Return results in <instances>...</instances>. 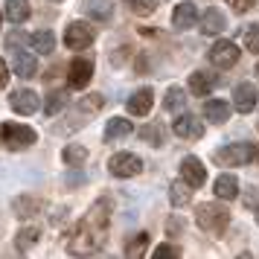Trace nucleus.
Wrapping results in <instances>:
<instances>
[{
    "label": "nucleus",
    "instance_id": "obj_1",
    "mask_svg": "<svg viewBox=\"0 0 259 259\" xmlns=\"http://www.w3.org/2000/svg\"><path fill=\"white\" fill-rule=\"evenodd\" d=\"M108 224H111V204L102 198V201H96L94 207H91V212L79 222V227H76V233H73V239H70V245H67L70 253L88 256V253L102 250L105 236H108Z\"/></svg>",
    "mask_w": 259,
    "mask_h": 259
},
{
    "label": "nucleus",
    "instance_id": "obj_2",
    "mask_svg": "<svg viewBox=\"0 0 259 259\" xmlns=\"http://www.w3.org/2000/svg\"><path fill=\"white\" fill-rule=\"evenodd\" d=\"M195 222H198L201 230L219 236V233L227 230V224H230V212L224 210L222 204H198V210H195Z\"/></svg>",
    "mask_w": 259,
    "mask_h": 259
},
{
    "label": "nucleus",
    "instance_id": "obj_3",
    "mask_svg": "<svg viewBox=\"0 0 259 259\" xmlns=\"http://www.w3.org/2000/svg\"><path fill=\"white\" fill-rule=\"evenodd\" d=\"M0 140L9 149H26V146H35L38 134L29 125H21V122H3L0 125Z\"/></svg>",
    "mask_w": 259,
    "mask_h": 259
},
{
    "label": "nucleus",
    "instance_id": "obj_4",
    "mask_svg": "<svg viewBox=\"0 0 259 259\" xmlns=\"http://www.w3.org/2000/svg\"><path fill=\"white\" fill-rule=\"evenodd\" d=\"M215 157L227 166H245V163H256L259 160V149L253 143H233V146H224Z\"/></svg>",
    "mask_w": 259,
    "mask_h": 259
},
{
    "label": "nucleus",
    "instance_id": "obj_5",
    "mask_svg": "<svg viewBox=\"0 0 259 259\" xmlns=\"http://www.w3.org/2000/svg\"><path fill=\"white\" fill-rule=\"evenodd\" d=\"M94 26L91 24H84V21H73L67 29H64V44L70 50H88L91 44H94Z\"/></svg>",
    "mask_w": 259,
    "mask_h": 259
},
{
    "label": "nucleus",
    "instance_id": "obj_6",
    "mask_svg": "<svg viewBox=\"0 0 259 259\" xmlns=\"http://www.w3.org/2000/svg\"><path fill=\"white\" fill-rule=\"evenodd\" d=\"M108 169H111V175H117V178H134V175H140L143 160L131 152H119L108 160Z\"/></svg>",
    "mask_w": 259,
    "mask_h": 259
},
{
    "label": "nucleus",
    "instance_id": "obj_7",
    "mask_svg": "<svg viewBox=\"0 0 259 259\" xmlns=\"http://www.w3.org/2000/svg\"><path fill=\"white\" fill-rule=\"evenodd\" d=\"M91 79H94V61L73 59L70 67H67V84H70L73 91H82V88H88Z\"/></svg>",
    "mask_w": 259,
    "mask_h": 259
},
{
    "label": "nucleus",
    "instance_id": "obj_8",
    "mask_svg": "<svg viewBox=\"0 0 259 259\" xmlns=\"http://www.w3.org/2000/svg\"><path fill=\"white\" fill-rule=\"evenodd\" d=\"M259 102V94H256V84L250 82H242L233 88V108L239 114H250Z\"/></svg>",
    "mask_w": 259,
    "mask_h": 259
},
{
    "label": "nucleus",
    "instance_id": "obj_9",
    "mask_svg": "<svg viewBox=\"0 0 259 259\" xmlns=\"http://www.w3.org/2000/svg\"><path fill=\"white\" fill-rule=\"evenodd\" d=\"M9 105H12L15 114H24V117H29V114H35L38 108H41V99H38L35 91L24 88V91H15V94L9 96Z\"/></svg>",
    "mask_w": 259,
    "mask_h": 259
},
{
    "label": "nucleus",
    "instance_id": "obj_10",
    "mask_svg": "<svg viewBox=\"0 0 259 259\" xmlns=\"http://www.w3.org/2000/svg\"><path fill=\"white\" fill-rule=\"evenodd\" d=\"M172 131H175L181 140H201L204 137V122H198L192 114H178Z\"/></svg>",
    "mask_w": 259,
    "mask_h": 259
},
{
    "label": "nucleus",
    "instance_id": "obj_11",
    "mask_svg": "<svg viewBox=\"0 0 259 259\" xmlns=\"http://www.w3.org/2000/svg\"><path fill=\"white\" fill-rule=\"evenodd\" d=\"M210 61L215 67H233L236 61H239V47H236L233 41H215L210 50Z\"/></svg>",
    "mask_w": 259,
    "mask_h": 259
},
{
    "label": "nucleus",
    "instance_id": "obj_12",
    "mask_svg": "<svg viewBox=\"0 0 259 259\" xmlns=\"http://www.w3.org/2000/svg\"><path fill=\"white\" fill-rule=\"evenodd\" d=\"M152 105H154L152 88H140V91H134V94L128 96V102H125L128 114H134V117H146V114L152 111Z\"/></svg>",
    "mask_w": 259,
    "mask_h": 259
},
{
    "label": "nucleus",
    "instance_id": "obj_13",
    "mask_svg": "<svg viewBox=\"0 0 259 259\" xmlns=\"http://www.w3.org/2000/svg\"><path fill=\"white\" fill-rule=\"evenodd\" d=\"M181 175L187 181L189 187H204V181H207V169L201 163L198 157H184V163H181Z\"/></svg>",
    "mask_w": 259,
    "mask_h": 259
},
{
    "label": "nucleus",
    "instance_id": "obj_14",
    "mask_svg": "<svg viewBox=\"0 0 259 259\" xmlns=\"http://www.w3.org/2000/svg\"><path fill=\"white\" fill-rule=\"evenodd\" d=\"M12 70L18 73V76L29 79V76L38 73V59L32 56V53H26V50H15L12 53Z\"/></svg>",
    "mask_w": 259,
    "mask_h": 259
},
{
    "label": "nucleus",
    "instance_id": "obj_15",
    "mask_svg": "<svg viewBox=\"0 0 259 259\" xmlns=\"http://www.w3.org/2000/svg\"><path fill=\"white\" fill-rule=\"evenodd\" d=\"M195 21H198L195 3H181V6H175V15H172L175 29H189V26H195Z\"/></svg>",
    "mask_w": 259,
    "mask_h": 259
},
{
    "label": "nucleus",
    "instance_id": "obj_16",
    "mask_svg": "<svg viewBox=\"0 0 259 259\" xmlns=\"http://www.w3.org/2000/svg\"><path fill=\"white\" fill-rule=\"evenodd\" d=\"M82 9L94 21H111V15H114V3L111 0H82Z\"/></svg>",
    "mask_w": 259,
    "mask_h": 259
},
{
    "label": "nucleus",
    "instance_id": "obj_17",
    "mask_svg": "<svg viewBox=\"0 0 259 259\" xmlns=\"http://www.w3.org/2000/svg\"><path fill=\"white\" fill-rule=\"evenodd\" d=\"M212 88H215V79H212L210 73L195 70L192 76H189V91H192L195 96H210Z\"/></svg>",
    "mask_w": 259,
    "mask_h": 259
},
{
    "label": "nucleus",
    "instance_id": "obj_18",
    "mask_svg": "<svg viewBox=\"0 0 259 259\" xmlns=\"http://www.w3.org/2000/svg\"><path fill=\"white\" fill-rule=\"evenodd\" d=\"M212 192L219 195V198H224V201H230V198H236L239 195V181H236L233 175H219L215 178V187H212Z\"/></svg>",
    "mask_w": 259,
    "mask_h": 259
},
{
    "label": "nucleus",
    "instance_id": "obj_19",
    "mask_svg": "<svg viewBox=\"0 0 259 259\" xmlns=\"http://www.w3.org/2000/svg\"><path fill=\"white\" fill-rule=\"evenodd\" d=\"M230 102H224V99H210L207 105H204V117L210 119V122H227L230 117Z\"/></svg>",
    "mask_w": 259,
    "mask_h": 259
},
{
    "label": "nucleus",
    "instance_id": "obj_20",
    "mask_svg": "<svg viewBox=\"0 0 259 259\" xmlns=\"http://www.w3.org/2000/svg\"><path fill=\"white\" fill-rule=\"evenodd\" d=\"M3 15H6V21H12V24H24L26 18H29V3H26V0H6Z\"/></svg>",
    "mask_w": 259,
    "mask_h": 259
},
{
    "label": "nucleus",
    "instance_id": "obj_21",
    "mask_svg": "<svg viewBox=\"0 0 259 259\" xmlns=\"http://www.w3.org/2000/svg\"><path fill=\"white\" fill-rule=\"evenodd\" d=\"M131 128H134V125H131L125 117H114V119L105 125V140H108V143L122 140V137H128V134H131Z\"/></svg>",
    "mask_w": 259,
    "mask_h": 259
},
{
    "label": "nucleus",
    "instance_id": "obj_22",
    "mask_svg": "<svg viewBox=\"0 0 259 259\" xmlns=\"http://www.w3.org/2000/svg\"><path fill=\"white\" fill-rule=\"evenodd\" d=\"M29 44H32V50H35V53L47 56V53H53V50H56V35H53L50 29H41V32H35V35H29Z\"/></svg>",
    "mask_w": 259,
    "mask_h": 259
},
{
    "label": "nucleus",
    "instance_id": "obj_23",
    "mask_svg": "<svg viewBox=\"0 0 259 259\" xmlns=\"http://www.w3.org/2000/svg\"><path fill=\"white\" fill-rule=\"evenodd\" d=\"M38 239H41V230L38 227H24V230H18V236H15V247L24 253V250H29V247L35 245Z\"/></svg>",
    "mask_w": 259,
    "mask_h": 259
},
{
    "label": "nucleus",
    "instance_id": "obj_24",
    "mask_svg": "<svg viewBox=\"0 0 259 259\" xmlns=\"http://www.w3.org/2000/svg\"><path fill=\"white\" fill-rule=\"evenodd\" d=\"M189 195H192V187H189L187 181H175V184L169 187V201H172L175 207H184L189 201Z\"/></svg>",
    "mask_w": 259,
    "mask_h": 259
},
{
    "label": "nucleus",
    "instance_id": "obj_25",
    "mask_svg": "<svg viewBox=\"0 0 259 259\" xmlns=\"http://www.w3.org/2000/svg\"><path fill=\"white\" fill-rule=\"evenodd\" d=\"M15 212L21 215V219H26V215H32L35 210H41V198H32V195H21V198L12 201Z\"/></svg>",
    "mask_w": 259,
    "mask_h": 259
},
{
    "label": "nucleus",
    "instance_id": "obj_26",
    "mask_svg": "<svg viewBox=\"0 0 259 259\" xmlns=\"http://www.w3.org/2000/svg\"><path fill=\"white\" fill-rule=\"evenodd\" d=\"M201 26H204V32H207V35H219V32L224 29V15L219 12V9H210V12L204 15Z\"/></svg>",
    "mask_w": 259,
    "mask_h": 259
},
{
    "label": "nucleus",
    "instance_id": "obj_27",
    "mask_svg": "<svg viewBox=\"0 0 259 259\" xmlns=\"http://www.w3.org/2000/svg\"><path fill=\"white\" fill-rule=\"evenodd\" d=\"M184 105H187V94H184L181 88H169V91H166V99H163V108L172 111V114H178Z\"/></svg>",
    "mask_w": 259,
    "mask_h": 259
},
{
    "label": "nucleus",
    "instance_id": "obj_28",
    "mask_svg": "<svg viewBox=\"0 0 259 259\" xmlns=\"http://www.w3.org/2000/svg\"><path fill=\"white\" fill-rule=\"evenodd\" d=\"M61 157H64L67 166H82L84 160H88V149H84V146H64Z\"/></svg>",
    "mask_w": 259,
    "mask_h": 259
},
{
    "label": "nucleus",
    "instance_id": "obj_29",
    "mask_svg": "<svg viewBox=\"0 0 259 259\" xmlns=\"http://www.w3.org/2000/svg\"><path fill=\"white\" fill-rule=\"evenodd\" d=\"M146 245H149V236L146 233L131 236L128 245H125V256H143V253H146Z\"/></svg>",
    "mask_w": 259,
    "mask_h": 259
},
{
    "label": "nucleus",
    "instance_id": "obj_30",
    "mask_svg": "<svg viewBox=\"0 0 259 259\" xmlns=\"http://www.w3.org/2000/svg\"><path fill=\"white\" fill-rule=\"evenodd\" d=\"M128 6H131V12L134 15H152L154 9H157V0H128Z\"/></svg>",
    "mask_w": 259,
    "mask_h": 259
},
{
    "label": "nucleus",
    "instance_id": "obj_31",
    "mask_svg": "<svg viewBox=\"0 0 259 259\" xmlns=\"http://www.w3.org/2000/svg\"><path fill=\"white\" fill-rule=\"evenodd\" d=\"M64 102H67V94H64V91L50 94V96H47V114H56V111H61V108H64Z\"/></svg>",
    "mask_w": 259,
    "mask_h": 259
},
{
    "label": "nucleus",
    "instance_id": "obj_32",
    "mask_svg": "<svg viewBox=\"0 0 259 259\" xmlns=\"http://www.w3.org/2000/svg\"><path fill=\"white\" fill-rule=\"evenodd\" d=\"M245 47L250 53H259V26H247L245 29Z\"/></svg>",
    "mask_w": 259,
    "mask_h": 259
},
{
    "label": "nucleus",
    "instance_id": "obj_33",
    "mask_svg": "<svg viewBox=\"0 0 259 259\" xmlns=\"http://www.w3.org/2000/svg\"><path fill=\"white\" fill-rule=\"evenodd\" d=\"M105 105V99L99 94H94V96H84L82 99V111H99V108Z\"/></svg>",
    "mask_w": 259,
    "mask_h": 259
},
{
    "label": "nucleus",
    "instance_id": "obj_34",
    "mask_svg": "<svg viewBox=\"0 0 259 259\" xmlns=\"http://www.w3.org/2000/svg\"><path fill=\"white\" fill-rule=\"evenodd\" d=\"M154 256L163 259V256H181V247L178 245H160L157 250H154Z\"/></svg>",
    "mask_w": 259,
    "mask_h": 259
},
{
    "label": "nucleus",
    "instance_id": "obj_35",
    "mask_svg": "<svg viewBox=\"0 0 259 259\" xmlns=\"http://www.w3.org/2000/svg\"><path fill=\"white\" fill-rule=\"evenodd\" d=\"M230 6H233L236 12H247L250 6H256V0H227Z\"/></svg>",
    "mask_w": 259,
    "mask_h": 259
},
{
    "label": "nucleus",
    "instance_id": "obj_36",
    "mask_svg": "<svg viewBox=\"0 0 259 259\" xmlns=\"http://www.w3.org/2000/svg\"><path fill=\"white\" fill-rule=\"evenodd\" d=\"M6 82H9V64L0 59V91L6 88Z\"/></svg>",
    "mask_w": 259,
    "mask_h": 259
},
{
    "label": "nucleus",
    "instance_id": "obj_37",
    "mask_svg": "<svg viewBox=\"0 0 259 259\" xmlns=\"http://www.w3.org/2000/svg\"><path fill=\"white\" fill-rule=\"evenodd\" d=\"M256 222H259V210H256Z\"/></svg>",
    "mask_w": 259,
    "mask_h": 259
},
{
    "label": "nucleus",
    "instance_id": "obj_38",
    "mask_svg": "<svg viewBox=\"0 0 259 259\" xmlns=\"http://www.w3.org/2000/svg\"><path fill=\"white\" fill-rule=\"evenodd\" d=\"M256 76H259V64H256Z\"/></svg>",
    "mask_w": 259,
    "mask_h": 259
}]
</instances>
